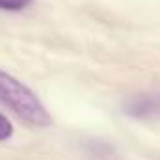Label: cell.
I'll return each mask as SVG.
<instances>
[{
	"instance_id": "obj_3",
	"label": "cell",
	"mask_w": 160,
	"mask_h": 160,
	"mask_svg": "<svg viewBox=\"0 0 160 160\" xmlns=\"http://www.w3.org/2000/svg\"><path fill=\"white\" fill-rule=\"evenodd\" d=\"M13 136V125L4 114H0V142H6Z\"/></svg>"
},
{
	"instance_id": "obj_2",
	"label": "cell",
	"mask_w": 160,
	"mask_h": 160,
	"mask_svg": "<svg viewBox=\"0 0 160 160\" xmlns=\"http://www.w3.org/2000/svg\"><path fill=\"white\" fill-rule=\"evenodd\" d=\"M32 0H0V9H6V11H19V9H24Z\"/></svg>"
},
{
	"instance_id": "obj_1",
	"label": "cell",
	"mask_w": 160,
	"mask_h": 160,
	"mask_svg": "<svg viewBox=\"0 0 160 160\" xmlns=\"http://www.w3.org/2000/svg\"><path fill=\"white\" fill-rule=\"evenodd\" d=\"M0 104L8 106L30 127L47 128L52 125V116L41 102V99L26 84L13 75L0 69Z\"/></svg>"
}]
</instances>
